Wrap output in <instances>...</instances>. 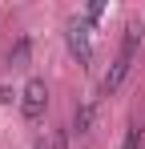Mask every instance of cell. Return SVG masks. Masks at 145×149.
Segmentation results:
<instances>
[{"instance_id": "6da1fadb", "label": "cell", "mask_w": 145, "mask_h": 149, "mask_svg": "<svg viewBox=\"0 0 145 149\" xmlns=\"http://www.w3.org/2000/svg\"><path fill=\"white\" fill-rule=\"evenodd\" d=\"M137 45H141V24H129V28H125V40H121V49H117V56H113V65H109V73L101 77V93H105V97L117 93L121 81L129 77L133 56H137Z\"/></svg>"}, {"instance_id": "7a4b0ae2", "label": "cell", "mask_w": 145, "mask_h": 149, "mask_svg": "<svg viewBox=\"0 0 145 149\" xmlns=\"http://www.w3.org/2000/svg\"><path fill=\"white\" fill-rule=\"evenodd\" d=\"M45 105H48V85L40 77H28V85H24V93H20V113L28 121H40L45 117Z\"/></svg>"}, {"instance_id": "3957f363", "label": "cell", "mask_w": 145, "mask_h": 149, "mask_svg": "<svg viewBox=\"0 0 145 149\" xmlns=\"http://www.w3.org/2000/svg\"><path fill=\"white\" fill-rule=\"evenodd\" d=\"M89 32H93V28H89V20H85V16H72L69 28H65L69 49L77 52V61H81V65H89V61H93V40H89Z\"/></svg>"}, {"instance_id": "5b68a950", "label": "cell", "mask_w": 145, "mask_h": 149, "mask_svg": "<svg viewBox=\"0 0 145 149\" xmlns=\"http://www.w3.org/2000/svg\"><path fill=\"white\" fill-rule=\"evenodd\" d=\"M141 137H145L141 121H129V129H125V145H121V149H141Z\"/></svg>"}, {"instance_id": "8992f818", "label": "cell", "mask_w": 145, "mask_h": 149, "mask_svg": "<svg viewBox=\"0 0 145 149\" xmlns=\"http://www.w3.org/2000/svg\"><path fill=\"white\" fill-rule=\"evenodd\" d=\"M8 61H12V65H24V61H28V36H20V40H16V49L8 52Z\"/></svg>"}, {"instance_id": "52a82bcc", "label": "cell", "mask_w": 145, "mask_h": 149, "mask_svg": "<svg viewBox=\"0 0 145 149\" xmlns=\"http://www.w3.org/2000/svg\"><path fill=\"white\" fill-rule=\"evenodd\" d=\"M36 149H52V141H36Z\"/></svg>"}, {"instance_id": "277c9868", "label": "cell", "mask_w": 145, "mask_h": 149, "mask_svg": "<svg viewBox=\"0 0 145 149\" xmlns=\"http://www.w3.org/2000/svg\"><path fill=\"white\" fill-rule=\"evenodd\" d=\"M93 121H97V101H85L77 113H72V125H69V133L72 137H85L89 129H93Z\"/></svg>"}]
</instances>
